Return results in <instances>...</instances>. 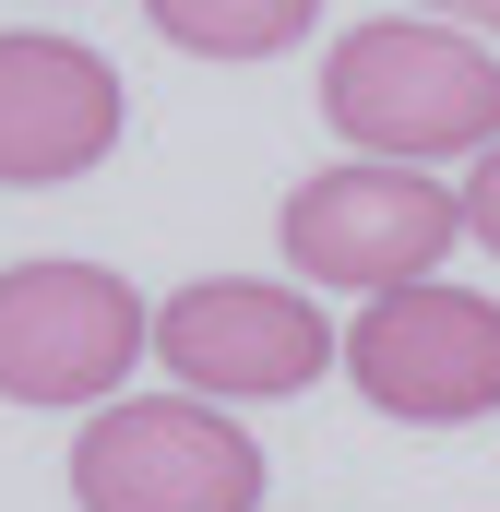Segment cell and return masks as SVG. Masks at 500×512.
Segmentation results:
<instances>
[{
	"label": "cell",
	"instance_id": "4",
	"mask_svg": "<svg viewBox=\"0 0 500 512\" xmlns=\"http://www.w3.org/2000/svg\"><path fill=\"white\" fill-rule=\"evenodd\" d=\"M286 262L298 274H322V286H429V262H453L465 239V191L453 179H429V167H322V179H298L286 191Z\"/></svg>",
	"mask_w": 500,
	"mask_h": 512
},
{
	"label": "cell",
	"instance_id": "10",
	"mask_svg": "<svg viewBox=\"0 0 500 512\" xmlns=\"http://www.w3.org/2000/svg\"><path fill=\"white\" fill-rule=\"evenodd\" d=\"M429 24H465V36H500V0H417Z\"/></svg>",
	"mask_w": 500,
	"mask_h": 512
},
{
	"label": "cell",
	"instance_id": "5",
	"mask_svg": "<svg viewBox=\"0 0 500 512\" xmlns=\"http://www.w3.org/2000/svg\"><path fill=\"white\" fill-rule=\"evenodd\" d=\"M346 382L405 429H465L500 405V298L477 286H381L346 322Z\"/></svg>",
	"mask_w": 500,
	"mask_h": 512
},
{
	"label": "cell",
	"instance_id": "1",
	"mask_svg": "<svg viewBox=\"0 0 500 512\" xmlns=\"http://www.w3.org/2000/svg\"><path fill=\"white\" fill-rule=\"evenodd\" d=\"M322 120L381 167H441L500 143V60L465 24H358L322 60Z\"/></svg>",
	"mask_w": 500,
	"mask_h": 512
},
{
	"label": "cell",
	"instance_id": "7",
	"mask_svg": "<svg viewBox=\"0 0 500 512\" xmlns=\"http://www.w3.org/2000/svg\"><path fill=\"white\" fill-rule=\"evenodd\" d=\"M131 96L120 72L72 36H0V179L12 191H48V179H84L108 167Z\"/></svg>",
	"mask_w": 500,
	"mask_h": 512
},
{
	"label": "cell",
	"instance_id": "8",
	"mask_svg": "<svg viewBox=\"0 0 500 512\" xmlns=\"http://www.w3.org/2000/svg\"><path fill=\"white\" fill-rule=\"evenodd\" d=\"M143 12H155V36L191 48V60H286V48L322 24V0H143Z\"/></svg>",
	"mask_w": 500,
	"mask_h": 512
},
{
	"label": "cell",
	"instance_id": "2",
	"mask_svg": "<svg viewBox=\"0 0 500 512\" xmlns=\"http://www.w3.org/2000/svg\"><path fill=\"white\" fill-rule=\"evenodd\" d=\"M84 512H262V441L215 417V393H120L72 441Z\"/></svg>",
	"mask_w": 500,
	"mask_h": 512
},
{
	"label": "cell",
	"instance_id": "6",
	"mask_svg": "<svg viewBox=\"0 0 500 512\" xmlns=\"http://www.w3.org/2000/svg\"><path fill=\"white\" fill-rule=\"evenodd\" d=\"M155 358L179 370V393H215V405H274V393H310L322 370H346V334H334L298 286H262V274H203V286L155 298Z\"/></svg>",
	"mask_w": 500,
	"mask_h": 512
},
{
	"label": "cell",
	"instance_id": "3",
	"mask_svg": "<svg viewBox=\"0 0 500 512\" xmlns=\"http://www.w3.org/2000/svg\"><path fill=\"white\" fill-rule=\"evenodd\" d=\"M155 358V310L108 262H12L0 274V393L12 405H120Z\"/></svg>",
	"mask_w": 500,
	"mask_h": 512
},
{
	"label": "cell",
	"instance_id": "9",
	"mask_svg": "<svg viewBox=\"0 0 500 512\" xmlns=\"http://www.w3.org/2000/svg\"><path fill=\"white\" fill-rule=\"evenodd\" d=\"M465 227H477V239L500 251V143L477 155V179H465Z\"/></svg>",
	"mask_w": 500,
	"mask_h": 512
}]
</instances>
